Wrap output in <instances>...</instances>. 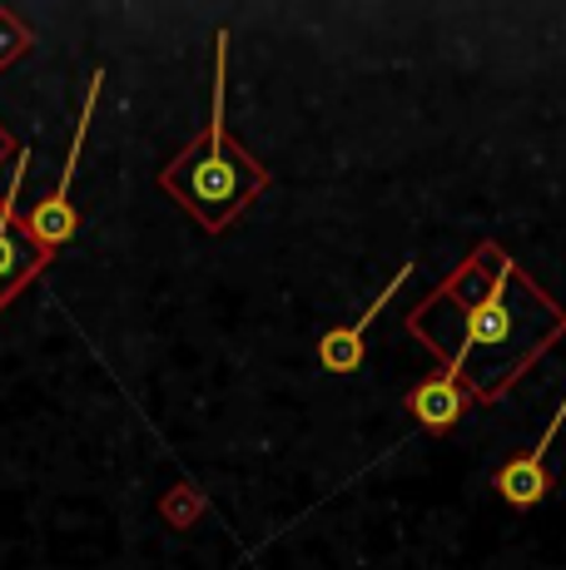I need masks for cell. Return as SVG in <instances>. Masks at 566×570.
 <instances>
[{
	"instance_id": "obj_1",
	"label": "cell",
	"mask_w": 566,
	"mask_h": 570,
	"mask_svg": "<svg viewBox=\"0 0 566 570\" xmlns=\"http://www.w3.org/2000/svg\"><path fill=\"white\" fill-rule=\"evenodd\" d=\"M224 100H228V30L214 36L209 119H204L199 135L159 169V189H165L204 234H224V228L274 184V174L264 169V159H254L234 135H228Z\"/></svg>"
},
{
	"instance_id": "obj_2",
	"label": "cell",
	"mask_w": 566,
	"mask_h": 570,
	"mask_svg": "<svg viewBox=\"0 0 566 570\" xmlns=\"http://www.w3.org/2000/svg\"><path fill=\"white\" fill-rule=\"evenodd\" d=\"M521 283H527V273L507 254H497V268H492V278L482 283V293L462 303V343H457L452 357H442V372L467 382V357H472L477 347H492V353L497 347H511V337H517V327H521L511 288H521Z\"/></svg>"
},
{
	"instance_id": "obj_3",
	"label": "cell",
	"mask_w": 566,
	"mask_h": 570,
	"mask_svg": "<svg viewBox=\"0 0 566 570\" xmlns=\"http://www.w3.org/2000/svg\"><path fill=\"white\" fill-rule=\"evenodd\" d=\"M26 159L30 155L20 149L6 194H0V313H6L10 303H16L20 293H26L30 283L50 268V258H56V254H46V248L30 238L26 218H20V204H16L20 199V179H26Z\"/></svg>"
},
{
	"instance_id": "obj_4",
	"label": "cell",
	"mask_w": 566,
	"mask_h": 570,
	"mask_svg": "<svg viewBox=\"0 0 566 570\" xmlns=\"http://www.w3.org/2000/svg\"><path fill=\"white\" fill-rule=\"evenodd\" d=\"M100 85H105V75H90V85H85V109H80V125H75V139H70V155H65V169H60L56 194H46V199H40V204L26 214L30 238H36V244L46 248V254H56V248L75 244V234H80V214H75V204H70V184H75V174H80L85 135H90V119H95V100H100Z\"/></svg>"
},
{
	"instance_id": "obj_5",
	"label": "cell",
	"mask_w": 566,
	"mask_h": 570,
	"mask_svg": "<svg viewBox=\"0 0 566 570\" xmlns=\"http://www.w3.org/2000/svg\"><path fill=\"white\" fill-rule=\"evenodd\" d=\"M562 422H566V397H562L557 416H552V426H547V432L537 436V446H527V452L507 456V462L497 466L492 487H497V497H502L507 507H517V511H531V507H537V501H547V491H552L547 452H552V442H557Z\"/></svg>"
},
{
	"instance_id": "obj_6",
	"label": "cell",
	"mask_w": 566,
	"mask_h": 570,
	"mask_svg": "<svg viewBox=\"0 0 566 570\" xmlns=\"http://www.w3.org/2000/svg\"><path fill=\"white\" fill-rule=\"evenodd\" d=\"M472 402H487L477 387H467L462 377H452V372H432V377H422L418 387L408 392V412H412V422H422V426H432V432H448L452 422H462L467 407Z\"/></svg>"
},
{
	"instance_id": "obj_7",
	"label": "cell",
	"mask_w": 566,
	"mask_h": 570,
	"mask_svg": "<svg viewBox=\"0 0 566 570\" xmlns=\"http://www.w3.org/2000/svg\"><path fill=\"white\" fill-rule=\"evenodd\" d=\"M402 278H412V263H402L398 278H388V288L378 293L373 303H368L363 317H353L348 327H333V333H323V343H319V363L323 367H329V372H358V367H363V337H368V327L378 323V313L388 308V298L402 288Z\"/></svg>"
}]
</instances>
